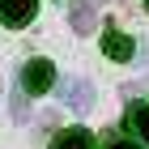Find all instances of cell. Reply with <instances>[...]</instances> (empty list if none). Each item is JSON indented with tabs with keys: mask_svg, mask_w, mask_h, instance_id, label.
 Wrapping results in <instances>:
<instances>
[{
	"mask_svg": "<svg viewBox=\"0 0 149 149\" xmlns=\"http://www.w3.org/2000/svg\"><path fill=\"white\" fill-rule=\"evenodd\" d=\"M102 51H107V60H132V34H124V30H107L102 34Z\"/></svg>",
	"mask_w": 149,
	"mask_h": 149,
	"instance_id": "obj_5",
	"label": "cell"
},
{
	"mask_svg": "<svg viewBox=\"0 0 149 149\" xmlns=\"http://www.w3.org/2000/svg\"><path fill=\"white\" fill-rule=\"evenodd\" d=\"M51 149H94V136L85 128H64V132H56Z\"/></svg>",
	"mask_w": 149,
	"mask_h": 149,
	"instance_id": "obj_7",
	"label": "cell"
},
{
	"mask_svg": "<svg viewBox=\"0 0 149 149\" xmlns=\"http://www.w3.org/2000/svg\"><path fill=\"white\" fill-rule=\"evenodd\" d=\"M34 13H38V0H0L4 26H26V22H34Z\"/></svg>",
	"mask_w": 149,
	"mask_h": 149,
	"instance_id": "obj_2",
	"label": "cell"
},
{
	"mask_svg": "<svg viewBox=\"0 0 149 149\" xmlns=\"http://www.w3.org/2000/svg\"><path fill=\"white\" fill-rule=\"evenodd\" d=\"M56 85V68H51V60H30L22 68V90L26 94H47Z\"/></svg>",
	"mask_w": 149,
	"mask_h": 149,
	"instance_id": "obj_1",
	"label": "cell"
},
{
	"mask_svg": "<svg viewBox=\"0 0 149 149\" xmlns=\"http://www.w3.org/2000/svg\"><path fill=\"white\" fill-rule=\"evenodd\" d=\"M94 4L98 0H72V9H68V22L77 34H90L94 26H98V13H94Z\"/></svg>",
	"mask_w": 149,
	"mask_h": 149,
	"instance_id": "obj_4",
	"label": "cell"
},
{
	"mask_svg": "<svg viewBox=\"0 0 149 149\" xmlns=\"http://www.w3.org/2000/svg\"><path fill=\"white\" fill-rule=\"evenodd\" d=\"M60 98H64L72 111H90V107H94V85H90V81H64Z\"/></svg>",
	"mask_w": 149,
	"mask_h": 149,
	"instance_id": "obj_3",
	"label": "cell"
},
{
	"mask_svg": "<svg viewBox=\"0 0 149 149\" xmlns=\"http://www.w3.org/2000/svg\"><path fill=\"white\" fill-rule=\"evenodd\" d=\"M128 128H132V136H141V145L149 149V102H132L128 107Z\"/></svg>",
	"mask_w": 149,
	"mask_h": 149,
	"instance_id": "obj_6",
	"label": "cell"
},
{
	"mask_svg": "<svg viewBox=\"0 0 149 149\" xmlns=\"http://www.w3.org/2000/svg\"><path fill=\"white\" fill-rule=\"evenodd\" d=\"M145 9H149V0H145Z\"/></svg>",
	"mask_w": 149,
	"mask_h": 149,
	"instance_id": "obj_9",
	"label": "cell"
},
{
	"mask_svg": "<svg viewBox=\"0 0 149 149\" xmlns=\"http://www.w3.org/2000/svg\"><path fill=\"white\" fill-rule=\"evenodd\" d=\"M102 149H141V145H132L128 136H107V141H102Z\"/></svg>",
	"mask_w": 149,
	"mask_h": 149,
	"instance_id": "obj_8",
	"label": "cell"
}]
</instances>
